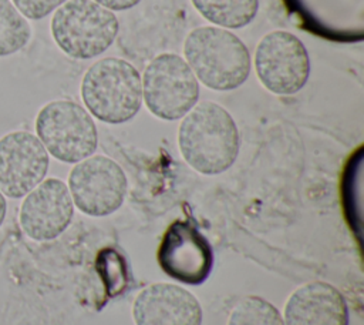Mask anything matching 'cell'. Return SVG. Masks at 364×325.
I'll return each mask as SVG.
<instances>
[{
	"label": "cell",
	"mask_w": 364,
	"mask_h": 325,
	"mask_svg": "<svg viewBox=\"0 0 364 325\" xmlns=\"http://www.w3.org/2000/svg\"><path fill=\"white\" fill-rule=\"evenodd\" d=\"M228 325H284V322L272 302L257 295H247L233 306Z\"/></svg>",
	"instance_id": "obj_16"
},
{
	"label": "cell",
	"mask_w": 364,
	"mask_h": 325,
	"mask_svg": "<svg viewBox=\"0 0 364 325\" xmlns=\"http://www.w3.org/2000/svg\"><path fill=\"white\" fill-rule=\"evenodd\" d=\"M284 325H348L346 298L331 284L313 281L296 288L284 305Z\"/></svg>",
	"instance_id": "obj_13"
},
{
	"label": "cell",
	"mask_w": 364,
	"mask_h": 325,
	"mask_svg": "<svg viewBox=\"0 0 364 325\" xmlns=\"http://www.w3.org/2000/svg\"><path fill=\"white\" fill-rule=\"evenodd\" d=\"M198 13L222 29H242L257 14L259 0H191Z\"/></svg>",
	"instance_id": "obj_14"
},
{
	"label": "cell",
	"mask_w": 364,
	"mask_h": 325,
	"mask_svg": "<svg viewBox=\"0 0 364 325\" xmlns=\"http://www.w3.org/2000/svg\"><path fill=\"white\" fill-rule=\"evenodd\" d=\"M28 20L14 7L11 0H0V58L23 50L31 40Z\"/></svg>",
	"instance_id": "obj_15"
},
{
	"label": "cell",
	"mask_w": 364,
	"mask_h": 325,
	"mask_svg": "<svg viewBox=\"0 0 364 325\" xmlns=\"http://www.w3.org/2000/svg\"><path fill=\"white\" fill-rule=\"evenodd\" d=\"M34 128L48 155L65 164L82 161L98 145L92 115L73 100L60 98L44 104L36 115Z\"/></svg>",
	"instance_id": "obj_5"
},
{
	"label": "cell",
	"mask_w": 364,
	"mask_h": 325,
	"mask_svg": "<svg viewBox=\"0 0 364 325\" xmlns=\"http://www.w3.org/2000/svg\"><path fill=\"white\" fill-rule=\"evenodd\" d=\"M95 3H98L100 6L108 9V10H114V11H124L128 10L134 6H136L141 0H92Z\"/></svg>",
	"instance_id": "obj_19"
},
{
	"label": "cell",
	"mask_w": 364,
	"mask_h": 325,
	"mask_svg": "<svg viewBox=\"0 0 364 325\" xmlns=\"http://www.w3.org/2000/svg\"><path fill=\"white\" fill-rule=\"evenodd\" d=\"M119 30L114 11L92 0H68L50 23L57 47L71 58L90 60L111 47Z\"/></svg>",
	"instance_id": "obj_4"
},
{
	"label": "cell",
	"mask_w": 364,
	"mask_h": 325,
	"mask_svg": "<svg viewBox=\"0 0 364 325\" xmlns=\"http://www.w3.org/2000/svg\"><path fill=\"white\" fill-rule=\"evenodd\" d=\"M7 210H9V205H7V200H6V197L3 195V192L0 191V228H1L3 222L6 221V217H7Z\"/></svg>",
	"instance_id": "obj_20"
},
{
	"label": "cell",
	"mask_w": 364,
	"mask_h": 325,
	"mask_svg": "<svg viewBox=\"0 0 364 325\" xmlns=\"http://www.w3.org/2000/svg\"><path fill=\"white\" fill-rule=\"evenodd\" d=\"M156 261L171 279L186 285H199L212 272L213 249L193 222L176 220L162 234Z\"/></svg>",
	"instance_id": "obj_9"
},
{
	"label": "cell",
	"mask_w": 364,
	"mask_h": 325,
	"mask_svg": "<svg viewBox=\"0 0 364 325\" xmlns=\"http://www.w3.org/2000/svg\"><path fill=\"white\" fill-rule=\"evenodd\" d=\"M178 145L189 167L205 175H216L229 170L236 161L240 134L226 108L205 101L182 117Z\"/></svg>",
	"instance_id": "obj_1"
},
{
	"label": "cell",
	"mask_w": 364,
	"mask_h": 325,
	"mask_svg": "<svg viewBox=\"0 0 364 325\" xmlns=\"http://www.w3.org/2000/svg\"><path fill=\"white\" fill-rule=\"evenodd\" d=\"M50 155L36 134L26 130L0 137V191L6 198L20 200L47 175Z\"/></svg>",
	"instance_id": "obj_10"
},
{
	"label": "cell",
	"mask_w": 364,
	"mask_h": 325,
	"mask_svg": "<svg viewBox=\"0 0 364 325\" xmlns=\"http://www.w3.org/2000/svg\"><path fill=\"white\" fill-rule=\"evenodd\" d=\"M80 90L85 110L107 124L132 120L142 105L141 74L124 58L105 57L91 64Z\"/></svg>",
	"instance_id": "obj_3"
},
{
	"label": "cell",
	"mask_w": 364,
	"mask_h": 325,
	"mask_svg": "<svg viewBox=\"0 0 364 325\" xmlns=\"http://www.w3.org/2000/svg\"><path fill=\"white\" fill-rule=\"evenodd\" d=\"M142 101L155 117L175 121L185 117L199 100V81L183 57L175 53L155 56L144 70Z\"/></svg>",
	"instance_id": "obj_6"
},
{
	"label": "cell",
	"mask_w": 364,
	"mask_h": 325,
	"mask_svg": "<svg viewBox=\"0 0 364 325\" xmlns=\"http://www.w3.org/2000/svg\"><path fill=\"white\" fill-rule=\"evenodd\" d=\"M97 269L111 296L122 292L127 285V268L121 254L112 248L102 249L97 257Z\"/></svg>",
	"instance_id": "obj_17"
},
{
	"label": "cell",
	"mask_w": 364,
	"mask_h": 325,
	"mask_svg": "<svg viewBox=\"0 0 364 325\" xmlns=\"http://www.w3.org/2000/svg\"><path fill=\"white\" fill-rule=\"evenodd\" d=\"M135 325H202L203 311L198 298L188 289L169 284H151L132 304Z\"/></svg>",
	"instance_id": "obj_12"
},
{
	"label": "cell",
	"mask_w": 364,
	"mask_h": 325,
	"mask_svg": "<svg viewBox=\"0 0 364 325\" xmlns=\"http://www.w3.org/2000/svg\"><path fill=\"white\" fill-rule=\"evenodd\" d=\"M259 81L273 94L299 93L310 76V57L303 41L286 30L267 33L255 51Z\"/></svg>",
	"instance_id": "obj_7"
},
{
	"label": "cell",
	"mask_w": 364,
	"mask_h": 325,
	"mask_svg": "<svg viewBox=\"0 0 364 325\" xmlns=\"http://www.w3.org/2000/svg\"><path fill=\"white\" fill-rule=\"evenodd\" d=\"M68 0H11L14 7L27 20H41Z\"/></svg>",
	"instance_id": "obj_18"
},
{
	"label": "cell",
	"mask_w": 364,
	"mask_h": 325,
	"mask_svg": "<svg viewBox=\"0 0 364 325\" xmlns=\"http://www.w3.org/2000/svg\"><path fill=\"white\" fill-rule=\"evenodd\" d=\"M18 210L21 231L33 241H51L71 224L74 204L67 184L57 178H44L23 197Z\"/></svg>",
	"instance_id": "obj_11"
},
{
	"label": "cell",
	"mask_w": 364,
	"mask_h": 325,
	"mask_svg": "<svg viewBox=\"0 0 364 325\" xmlns=\"http://www.w3.org/2000/svg\"><path fill=\"white\" fill-rule=\"evenodd\" d=\"M68 191L85 215L105 217L124 202L128 181L121 165L107 155H90L71 168Z\"/></svg>",
	"instance_id": "obj_8"
},
{
	"label": "cell",
	"mask_w": 364,
	"mask_h": 325,
	"mask_svg": "<svg viewBox=\"0 0 364 325\" xmlns=\"http://www.w3.org/2000/svg\"><path fill=\"white\" fill-rule=\"evenodd\" d=\"M183 56L198 81L215 91L240 87L252 68L246 44L235 33L218 26L193 29L185 38Z\"/></svg>",
	"instance_id": "obj_2"
}]
</instances>
